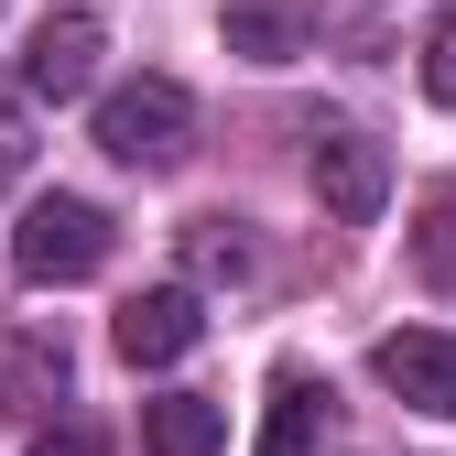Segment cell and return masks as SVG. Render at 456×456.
Wrapping results in <instances>:
<instances>
[{"label":"cell","instance_id":"1","mask_svg":"<svg viewBox=\"0 0 456 456\" xmlns=\"http://www.w3.org/2000/svg\"><path fill=\"white\" fill-rule=\"evenodd\" d=\"M98 152L131 163V175H175V163L196 152V98L175 77H131L98 98Z\"/></svg>","mask_w":456,"mask_h":456},{"label":"cell","instance_id":"2","mask_svg":"<svg viewBox=\"0 0 456 456\" xmlns=\"http://www.w3.org/2000/svg\"><path fill=\"white\" fill-rule=\"evenodd\" d=\"M12 272L22 282H87V272H109V207H87V196H33L22 228H12Z\"/></svg>","mask_w":456,"mask_h":456},{"label":"cell","instance_id":"3","mask_svg":"<svg viewBox=\"0 0 456 456\" xmlns=\"http://www.w3.org/2000/svg\"><path fill=\"white\" fill-rule=\"evenodd\" d=\"M305 175H315V207H326L337 228H370V217L391 207V152H380L370 131H315V142H305Z\"/></svg>","mask_w":456,"mask_h":456},{"label":"cell","instance_id":"4","mask_svg":"<svg viewBox=\"0 0 456 456\" xmlns=\"http://www.w3.org/2000/svg\"><path fill=\"white\" fill-rule=\"evenodd\" d=\"M207 337V305H196V282H142V294L109 315V348H120L131 370H175L185 348Z\"/></svg>","mask_w":456,"mask_h":456},{"label":"cell","instance_id":"5","mask_svg":"<svg viewBox=\"0 0 456 456\" xmlns=\"http://www.w3.org/2000/svg\"><path fill=\"white\" fill-rule=\"evenodd\" d=\"M98 54H109V22H98V12H44V22H33V54H22V87L66 109V98L98 87Z\"/></svg>","mask_w":456,"mask_h":456},{"label":"cell","instance_id":"6","mask_svg":"<svg viewBox=\"0 0 456 456\" xmlns=\"http://www.w3.org/2000/svg\"><path fill=\"white\" fill-rule=\"evenodd\" d=\"M66 403V337L54 326H0V424H44Z\"/></svg>","mask_w":456,"mask_h":456},{"label":"cell","instance_id":"7","mask_svg":"<svg viewBox=\"0 0 456 456\" xmlns=\"http://www.w3.org/2000/svg\"><path fill=\"white\" fill-rule=\"evenodd\" d=\"M370 370H380V391H403L413 413H456V337H445V326H403V337H380Z\"/></svg>","mask_w":456,"mask_h":456},{"label":"cell","instance_id":"8","mask_svg":"<svg viewBox=\"0 0 456 456\" xmlns=\"http://www.w3.org/2000/svg\"><path fill=\"white\" fill-rule=\"evenodd\" d=\"M326 424H337V391L305 380V370H282L272 380V413H261V456H315Z\"/></svg>","mask_w":456,"mask_h":456},{"label":"cell","instance_id":"9","mask_svg":"<svg viewBox=\"0 0 456 456\" xmlns=\"http://www.w3.org/2000/svg\"><path fill=\"white\" fill-rule=\"evenodd\" d=\"M142 456H228V413L207 391H163L142 403Z\"/></svg>","mask_w":456,"mask_h":456},{"label":"cell","instance_id":"10","mask_svg":"<svg viewBox=\"0 0 456 456\" xmlns=\"http://www.w3.org/2000/svg\"><path fill=\"white\" fill-rule=\"evenodd\" d=\"M228 54L294 66V54H305V12H294V0H228Z\"/></svg>","mask_w":456,"mask_h":456},{"label":"cell","instance_id":"11","mask_svg":"<svg viewBox=\"0 0 456 456\" xmlns=\"http://www.w3.org/2000/svg\"><path fill=\"white\" fill-rule=\"evenodd\" d=\"M185 261H196V282H240V272H250L240 217H196V228H185Z\"/></svg>","mask_w":456,"mask_h":456},{"label":"cell","instance_id":"12","mask_svg":"<svg viewBox=\"0 0 456 456\" xmlns=\"http://www.w3.org/2000/svg\"><path fill=\"white\" fill-rule=\"evenodd\" d=\"M413 261H424L435 282H456V185L424 207V228H413Z\"/></svg>","mask_w":456,"mask_h":456},{"label":"cell","instance_id":"13","mask_svg":"<svg viewBox=\"0 0 456 456\" xmlns=\"http://www.w3.org/2000/svg\"><path fill=\"white\" fill-rule=\"evenodd\" d=\"M424 98H435V109H456V0L435 12V33H424Z\"/></svg>","mask_w":456,"mask_h":456},{"label":"cell","instance_id":"14","mask_svg":"<svg viewBox=\"0 0 456 456\" xmlns=\"http://www.w3.org/2000/svg\"><path fill=\"white\" fill-rule=\"evenodd\" d=\"M22 175H33V120H22L12 98H0V196H12Z\"/></svg>","mask_w":456,"mask_h":456},{"label":"cell","instance_id":"15","mask_svg":"<svg viewBox=\"0 0 456 456\" xmlns=\"http://www.w3.org/2000/svg\"><path fill=\"white\" fill-rule=\"evenodd\" d=\"M33 456H109V435L98 424H54V435H33Z\"/></svg>","mask_w":456,"mask_h":456}]
</instances>
